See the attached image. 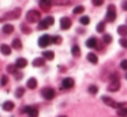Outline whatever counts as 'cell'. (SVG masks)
Wrapping results in <instances>:
<instances>
[{"mask_svg":"<svg viewBox=\"0 0 127 117\" xmlns=\"http://www.w3.org/2000/svg\"><path fill=\"white\" fill-rule=\"evenodd\" d=\"M86 46H88V48H96L97 46V40L94 37H90L88 41H86Z\"/></svg>","mask_w":127,"mask_h":117,"instance_id":"e0dca14e","label":"cell"},{"mask_svg":"<svg viewBox=\"0 0 127 117\" xmlns=\"http://www.w3.org/2000/svg\"><path fill=\"white\" fill-rule=\"evenodd\" d=\"M116 19V7L113 4H109L107 8V21L113 22Z\"/></svg>","mask_w":127,"mask_h":117,"instance_id":"3957f363","label":"cell"},{"mask_svg":"<svg viewBox=\"0 0 127 117\" xmlns=\"http://www.w3.org/2000/svg\"><path fill=\"white\" fill-rule=\"evenodd\" d=\"M119 44H120L123 48H127V38L126 37H123V38H120V41H119Z\"/></svg>","mask_w":127,"mask_h":117,"instance_id":"836d02e7","label":"cell"},{"mask_svg":"<svg viewBox=\"0 0 127 117\" xmlns=\"http://www.w3.org/2000/svg\"><path fill=\"white\" fill-rule=\"evenodd\" d=\"M120 68L124 71H127V60H122L120 61Z\"/></svg>","mask_w":127,"mask_h":117,"instance_id":"8d00e7d4","label":"cell"},{"mask_svg":"<svg viewBox=\"0 0 127 117\" xmlns=\"http://www.w3.org/2000/svg\"><path fill=\"white\" fill-rule=\"evenodd\" d=\"M71 87H74V79L72 78H66L63 79V82H62V89H71Z\"/></svg>","mask_w":127,"mask_h":117,"instance_id":"9c48e42d","label":"cell"},{"mask_svg":"<svg viewBox=\"0 0 127 117\" xmlns=\"http://www.w3.org/2000/svg\"><path fill=\"white\" fill-rule=\"evenodd\" d=\"M53 22H55L53 16H47V18L42 19V21L38 23V29H40V30H45V29H48L49 26H52V24H53Z\"/></svg>","mask_w":127,"mask_h":117,"instance_id":"7a4b0ae2","label":"cell"},{"mask_svg":"<svg viewBox=\"0 0 127 117\" xmlns=\"http://www.w3.org/2000/svg\"><path fill=\"white\" fill-rule=\"evenodd\" d=\"M52 0H38V4H40V7L42 8V10H49L51 8V5H52Z\"/></svg>","mask_w":127,"mask_h":117,"instance_id":"8fae6325","label":"cell"},{"mask_svg":"<svg viewBox=\"0 0 127 117\" xmlns=\"http://www.w3.org/2000/svg\"><path fill=\"white\" fill-rule=\"evenodd\" d=\"M118 116L119 117H127V108H119L118 109Z\"/></svg>","mask_w":127,"mask_h":117,"instance_id":"603a6c76","label":"cell"},{"mask_svg":"<svg viewBox=\"0 0 127 117\" xmlns=\"http://www.w3.org/2000/svg\"><path fill=\"white\" fill-rule=\"evenodd\" d=\"M15 70H17V65H15V64L14 65L11 64V65H8V67H7V71H8V72H11V73H14Z\"/></svg>","mask_w":127,"mask_h":117,"instance_id":"d590c367","label":"cell"},{"mask_svg":"<svg viewBox=\"0 0 127 117\" xmlns=\"http://www.w3.org/2000/svg\"><path fill=\"white\" fill-rule=\"evenodd\" d=\"M118 33L122 35V37H126L127 35V26L126 24H122V26L118 27Z\"/></svg>","mask_w":127,"mask_h":117,"instance_id":"d6986e66","label":"cell"},{"mask_svg":"<svg viewBox=\"0 0 127 117\" xmlns=\"http://www.w3.org/2000/svg\"><path fill=\"white\" fill-rule=\"evenodd\" d=\"M28 114H29V117H38V110L36 108H30Z\"/></svg>","mask_w":127,"mask_h":117,"instance_id":"484cf974","label":"cell"},{"mask_svg":"<svg viewBox=\"0 0 127 117\" xmlns=\"http://www.w3.org/2000/svg\"><path fill=\"white\" fill-rule=\"evenodd\" d=\"M60 27L63 30H67L71 27V19L67 18V16H63V18L60 19Z\"/></svg>","mask_w":127,"mask_h":117,"instance_id":"ba28073f","label":"cell"},{"mask_svg":"<svg viewBox=\"0 0 127 117\" xmlns=\"http://www.w3.org/2000/svg\"><path fill=\"white\" fill-rule=\"evenodd\" d=\"M25 94V89L23 87H19V89L15 91V95H17V98H19V97H22V95Z\"/></svg>","mask_w":127,"mask_h":117,"instance_id":"f546056e","label":"cell"},{"mask_svg":"<svg viewBox=\"0 0 127 117\" xmlns=\"http://www.w3.org/2000/svg\"><path fill=\"white\" fill-rule=\"evenodd\" d=\"M55 3L58 5H67V4H70L71 1H70V0H56Z\"/></svg>","mask_w":127,"mask_h":117,"instance_id":"1f68e13d","label":"cell"},{"mask_svg":"<svg viewBox=\"0 0 127 117\" xmlns=\"http://www.w3.org/2000/svg\"><path fill=\"white\" fill-rule=\"evenodd\" d=\"M96 30L98 33H102L105 30V22H100L98 24H97V27H96Z\"/></svg>","mask_w":127,"mask_h":117,"instance_id":"4316f807","label":"cell"},{"mask_svg":"<svg viewBox=\"0 0 127 117\" xmlns=\"http://www.w3.org/2000/svg\"><path fill=\"white\" fill-rule=\"evenodd\" d=\"M14 108H15V105H14L12 101H6V102L3 103V109H4V110H7V112H11Z\"/></svg>","mask_w":127,"mask_h":117,"instance_id":"5bb4252c","label":"cell"},{"mask_svg":"<svg viewBox=\"0 0 127 117\" xmlns=\"http://www.w3.org/2000/svg\"><path fill=\"white\" fill-rule=\"evenodd\" d=\"M120 89V82H119L118 79V75H113L112 80H111L109 86H108V91H118V90Z\"/></svg>","mask_w":127,"mask_h":117,"instance_id":"277c9868","label":"cell"},{"mask_svg":"<svg viewBox=\"0 0 127 117\" xmlns=\"http://www.w3.org/2000/svg\"><path fill=\"white\" fill-rule=\"evenodd\" d=\"M60 42H62V37H59V35L52 37V44H60Z\"/></svg>","mask_w":127,"mask_h":117,"instance_id":"d6a6232c","label":"cell"},{"mask_svg":"<svg viewBox=\"0 0 127 117\" xmlns=\"http://www.w3.org/2000/svg\"><path fill=\"white\" fill-rule=\"evenodd\" d=\"M60 117H66V116H60Z\"/></svg>","mask_w":127,"mask_h":117,"instance_id":"b9f144b4","label":"cell"},{"mask_svg":"<svg viewBox=\"0 0 127 117\" xmlns=\"http://www.w3.org/2000/svg\"><path fill=\"white\" fill-rule=\"evenodd\" d=\"M26 86L29 87L30 90H34L37 87V80H36V78H30L28 80V83H26Z\"/></svg>","mask_w":127,"mask_h":117,"instance_id":"9a60e30c","label":"cell"},{"mask_svg":"<svg viewBox=\"0 0 127 117\" xmlns=\"http://www.w3.org/2000/svg\"><path fill=\"white\" fill-rule=\"evenodd\" d=\"M126 79H127V73H126Z\"/></svg>","mask_w":127,"mask_h":117,"instance_id":"60d3db41","label":"cell"},{"mask_svg":"<svg viewBox=\"0 0 127 117\" xmlns=\"http://www.w3.org/2000/svg\"><path fill=\"white\" fill-rule=\"evenodd\" d=\"M83 11H85V7H83V5H77L72 12H74V14H82Z\"/></svg>","mask_w":127,"mask_h":117,"instance_id":"83f0119b","label":"cell"},{"mask_svg":"<svg viewBox=\"0 0 127 117\" xmlns=\"http://www.w3.org/2000/svg\"><path fill=\"white\" fill-rule=\"evenodd\" d=\"M92 3H93V5H96V7H100V5H102L104 0H92Z\"/></svg>","mask_w":127,"mask_h":117,"instance_id":"e575fe53","label":"cell"},{"mask_svg":"<svg viewBox=\"0 0 127 117\" xmlns=\"http://www.w3.org/2000/svg\"><path fill=\"white\" fill-rule=\"evenodd\" d=\"M44 63H45L44 57H37V59L33 60V65H34V67H42V65H44Z\"/></svg>","mask_w":127,"mask_h":117,"instance_id":"2e32d148","label":"cell"},{"mask_svg":"<svg viewBox=\"0 0 127 117\" xmlns=\"http://www.w3.org/2000/svg\"><path fill=\"white\" fill-rule=\"evenodd\" d=\"M42 57H44L45 60H53V57H55V53L51 50H45L44 53H42Z\"/></svg>","mask_w":127,"mask_h":117,"instance_id":"ffe728a7","label":"cell"},{"mask_svg":"<svg viewBox=\"0 0 127 117\" xmlns=\"http://www.w3.org/2000/svg\"><path fill=\"white\" fill-rule=\"evenodd\" d=\"M0 83H1V86H6L7 84V76H1V82H0Z\"/></svg>","mask_w":127,"mask_h":117,"instance_id":"74e56055","label":"cell"},{"mask_svg":"<svg viewBox=\"0 0 127 117\" xmlns=\"http://www.w3.org/2000/svg\"><path fill=\"white\" fill-rule=\"evenodd\" d=\"M15 65H17V68H25L26 65H28V60L23 59V57H19V59L15 61Z\"/></svg>","mask_w":127,"mask_h":117,"instance_id":"4fadbf2b","label":"cell"},{"mask_svg":"<svg viewBox=\"0 0 127 117\" xmlns=\"http://www.w3.org/2000/svg\"><path fill=\"white\" fill-rule=\"evenodd\" d=\"M0 52L6 54V56H8V54H11V46H8L7 44H1L0 45Z\"/></svg>","mask_w":127,"mask_h":117,"instance_id":"7c38bea8","label":"cell"},{"mask_svg":"<svg viewBox=\"0 0 127 117\" xmlns=\"http://www.w3.org/2000/svg\"><path fill=\"white\" fill-rule=\"evenodd\" d=\"M12 31H14V26H12V24L7 23V24L3 26V33H6V34H11Z\"/></svg>","mask_w":127,"mask_h":117,"instance_id":"ac0fdd59","label":"cell"},{"mask_svg":"<svg viewBox=\"0 0 127 117\" xmlns=\"http://www.w3.org/2000/svg\"><path fill=\"white\" fill-rule=\"evenodd\" d=\"M97 91H98V89H97V86H94V84H92L90 87H89V93H90V94H97Z\"/></svg>","mask_w":127,"mask_h":117,"instance_id":"4dcf8cb0","label":"cell"},{"mask_svg":"<svg viewBox=\"0 0 127 117\" xmlns=\"http://www.w3.org/2000/svg\"><path fill=\"white\" fill-rule=\"evenodd\" d=\"M102 41H104V44H111L112 42V37L109 34H104L102 35Z\"/></svg>","mask_w":127,"mask_h":117,"instance_id":"f1b7e54d","label":"cell"},{"mask_svg":"<svg viewBox=\"0 0 127 117\" xmlns=\"http://www.w3.org/2000/svg\"><path fill=\"white\" fill-rule=\"evenodd\" d=\"M52 44V37L48 34L45 35H41V37L38 38V45L41 46V48H47L48 45H51Z\"/></svg>","mask_w":127,"mask_h":117,"instance_id":"5b68a950","label":"cell"},{"mask_svg":"<svg viewBox=\"0 0 127 117\" xmlns=\"http://www.w3.org/2000/svg\"><path fill=\"white\" fill-rule=\"evenodd\" d=\"M79 22H81V24H83V26H86V24H89L90 23V18L89 16H81V19H79Z\"/></svg>","mask_w":127,"mask_h":117,"instance_id":"d4e9b609","label":"cell"},{"mask_svg":"<svg viewBox=\"0 0 127 117\" xmlns=\"http://www.w3.org/2000/svg\"><path fill=\"white\" fill-rule=\"evenodd\" d=\"M101 99L104 101V103H107L108 106H112V108H119V103H116L115 101L112 99V98L107 97V95H104V97H101Z\"/></svg>","mask_w":127,"mask_h":117,"instance_id":"30bf717a","label":"cell"},{"mask_svg":"<svg viewBox=\"0 0 127 117\" xmlns=\"http://www.w3.org/2000/svg\"><path fill=\"white\" fill-rule=\"evenodd\" d=\"M71 53L74 54V56H79V54H81V49H79V46H78V45H72V48H71Z\"/></svg>","mask_w":127,"mask_h":117,"instance_id":"cb8c5ba5","label":"cell"},{"mask_svg":"<svg viewBox=\"0 0 127 117\" xmlns=\"http://www.w3.org/2000/svg\"><path fill=\"white\" fill-rule=\"evenodd\" d=\"M22 30H23V31H25V33H30V30H29L28 27L25 26V24H23V26H22Z\"/></svg>","mask_w":127,"mask_h":117,"instance_id":"ab89813d","label":"cell"},{"mask_svg":"<svg viewBox=\"0 0 127 117\" xmlns=\"http://www.w3.org/2000/svg\"><path fill=\"white\" fill-rule=\"evenodd\" d=\"M40 18H41V14H40V11H37V10H30L28 14H26V19H28V22H30V23L38 22Z\"/></svg>","mask_w":127,"mask_h":117,"instance_id":"6da1fadb","label":"cell"},{"mask_svg":"<svg viewBox=\"0 0 127 117\" xmlns=\"http://www.w3.org/2000/svg\"><path fill=\"white\" fill-rule=\"evenodd\" d=\"M122 8H123L124 11H127V0H124V1L122 3Z\"/></svg>","mask_w":127,"mask_h":117,"instance_id":"f35d334b","label":"cell"},{"mask_svg":"<svg viewBox=\"0 0 127 117\" xmlns=\"http://www.w3.org/2000/svg\"><path fill=\"white\" fill-rule=\"evenodd\" d=\"M41 94L45 99L49 101V99H53V98H55V90L51 89V87H45V89H42Z\"/></svg>","mask_w":127,"mask_h":117,"instance_id":"8992f818","label":"cell"},{"mask_svg":"<svg viewBox=\"0 0 127 117\" xmlns=\"http://www.w3.org/2000/svg\"><path fill=\"white\" fill-rule=\"evenodd\" d=\"M12 48L14 49H22V42H21L19 38H15V40L12 41Z\"/></svg>","mask_w":127,"mask_h":117,"instance_id":"7402d4cb","label":"cell"},{"mask_svg":"<svg viewBox=\"0 0 127 117\" xmlns=\"http://www.w3.org/2000/svg\"><path fill=\"white\" fill-rule=\"evenodd\" d=\"M88 60L92 63V64H97V63H98V59H97V56L94 53H89L88 54Z\"/></svg>","mask_w":127,"mask_h":117,"instance_id":"44dd1931","label":"cell"},{"mask_svg":"<svg viewBox=\"0 0 127 117\" xmlns=\"http://www.w3.org/2000/svg\"><path fill=\"white\" fill-rule=\"evenodd\" d=\"M19 15H21V10H19V8H17V10H14V11H11V12L6 14L3 18H0V21H4V19H17V18H19Z\"/></svg>","mask_w":127,"mask_h":117,"instance_id":"52a82bcc","label":"cell"}]
</instances>
